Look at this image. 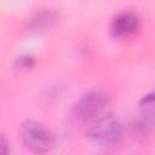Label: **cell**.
Masks as SVG:
<instances>
[{
  "label": "cell",
  "mask_w": 155,
  "mask_h": 155,
  "mask_svg": "<svg viewBox=\"0 0 155 155\" xmlns=\"http://www.w3.org/2000/svg\"><path fill=\"white\" fill-rule=\"evenodd\" d=\"M19 137L23 145L38 155L48 153L54 145V136L51 130L33 119H27L21 124Z\"/></svg>",
  "instance_id": "1"
},
{
  "label": "cell",
  "mask_w": 155,
  "mask_h": 155,
  "mask_svg": "<svg viewBox=\"0 0 155 155\" xmlns=\"http://www.w3.org/2000/svg\"><path fill=\"white\" fill-rule=\"evenodd\" d=\"M109 103V97L104 91L88 90L75 102L73 113L81 121H93L99 117Z\"/></svg>",
  "instance_id": "3"
},
{
  "label": "cell",
  "mask_w": 155,
  "mask_h": 155,
  "mask_svg": "<svg viewBox=\"0 0 155 155\" xmlns=\"http://www.w3.org/2000/svg\"><path fill=\"white\" fill-rule=\"evenodd\" d=\"M35 65V57L30 53H23L18 56L13 62V69L18 71H27Z\"/></svg>",
  "instance_id": "7"
},
{
  "label": "cell",
  "mask_w": 155,
  "mask_h": 155,
  "mask_svg": "<svg viewBox=\"0 0 155 155\" xmlns=\"http://www.w3.org/2000/svg\"><path fill=\"white\" fill-rule=\"evenodd\" d=\"M140 28V17L133 11H121L110 22V31L115 38H128Z\"/></svg>",
  "instance_id": "4"
},
{
  "label": "cell",
  "mask_w": 155,
  "mask_h": 155,
  "mask_svg": "<svg viewBox=\"0 0 155 155\" xmlns=\"http://www.w3.org/2000/svg\"><path fill=\"white\" fill-rule=\"evenodd\" d=\"M139 115L150 122H155V90L148 92L138 101Z\"/></svg>",
  "instance_id": "6"
},
{
  "label": "cell",
  "mask_w": 155,
  "mask_h": 155,
  "mask_svg": "<svg viewBox=\"0 0 155 155\" xmlns=\"http://www.w3.org/2000/svg\"><path fill=\"white\" fill-rule=\"evenodd\" d=\"M86 136L99 145H114L124 138V127L119 117L105 114L92 121Z\"/></svg>",
  "instance_id": "2"
},
{
  "label": "cell",
  "mask_w": 155,
  "mask_h": 155,
  "mask_svg": "<svg viewBox=\"0 0 155 155\" xmlns=\"http://www.w3.org/2000/svg\"><path fill=\"white\" fill-rule=\"evenodd\" d=\"M59 18V13L56 8L45 7L34 12L27 23V29L31 33H44L50 30Z\"/></svg>",
  "instance_id": "5"
},
{
  "label": "cell",
  "mask_w": 155,
  "mask_h": 155,
  "mask_svg": "<svg viewBox=\"0 0 155 155\" xmlns=\"http://www.w3.org/2000/svg\"><path fill=\"white\" fill-rule=\"evenodd\" d=\"M0 148H1V155H10V147L6 137L2 134L1 140H0Z\"/></svg>",
  "instance_id": "8"
}]
</instances>
